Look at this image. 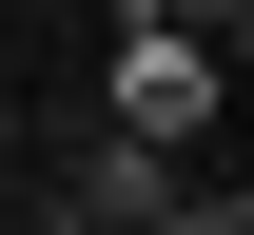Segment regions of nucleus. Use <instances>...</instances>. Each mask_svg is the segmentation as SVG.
<instances>
[{
  "label": "nucleus",
  "instance_id": "f257e3e1",
  "mask_svg": "<svg viewBox=\"0 0 254 235\" xmlns=\"http://www.w3.org/2000/svg\"><path fill=\"white\" fill-rule=\"evenodd\" d=\"M215 39H176V20H137L118 39V98H98V118H118V137H176V157H195V137H215Z\"/></svg>",
  "mask_w": 254,
  "mask_h": 235
},
{
  "label": "nucleus",
  "instance_id": "f03ea898",
  "mask_svg": "<svg viewBox=\"0 0 254 235\" xmlns=\"http://www.w3.org/2000/svg\"><path fill=\"white\" fill-rule=\"evenodd\" d=\"M176 137H118V118H98V137H59V216H98V235H157L176 216Z\"/></svg>",
  "mask_w": 254,
  "mask_h": 235
},
{
  "label": "nucleus",
  "instance_id": "7ed1b4c3",
  "mask_svg": "<svg viewBox=\"0 0 254 235\" xmlns=\"http://www.w3.org/2000/svg\"><path fill=\"white\" fill-rule=\"evenodd\" d=\"M157 235H254V196H235V176H215V157H195V176H176V216H157Z\"/></svg>",
  "mask_w": 254,
  "mask_h": 235
},
{
  "label": "nucleus",
  "instance_id": "20e7f679",
  "mask_svg": "<svg viewBox=\"0 0 254 235\" xmlns=\"http://www.w3.org/2000/svg\"><path fill=\"white\" fill-rule=\"evenodd\" d=\"M137 20H176V39H215V59H235V20H254V0H137Z\"/></svg>",
  "mask_w": 254,
  "mask_h": 235
},
{
  "label": "nucleus",
  "instance_id": "39448f33",
  "mask_svg": "<svg viewBox=\"0 0 254 235\" xmlns=\"http://www.w3.org/2000/svg\"><path fill=\"white\" fill-rule=\"evenodd\" d=\"M39 235H98V216H59V196H39Z\"/></svg>",
  "mask_w": 254,
  "mask_h": 235
}]
</instances>
